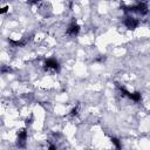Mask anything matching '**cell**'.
Returning a JSON list of instances; mask_svg holds the SVG:
<instances>
[{
  "instance_id": "obj_5",
  "label": "cell",
  "mask_w": 150,
  "mask_h": 150,
  "mask_svg": "<svg viewBox=\"0 0 150 150\" xmlns=\"http://www.w3.org/2000/svg\"><path fill=\"white\" fill-rule=\"evenodd\" d=\"M111 142H112V144L115 145V148H116V150H120V149H121V143H120V141H118L117 138H115V137H112V138H111Z\"/></svg>"
},
{
  "instance_id": "obj_2",
  "label": "cell",
  "mask_w": 150,
  "mask_h": 150,
  "mask_svg": "<svg viewBox=\"0 0 150 150\" xmlns=\"http://www.w3.org/2000/svg\"><path fill=\"white\" fill-rule=\"evenodd\" d=\"M45 69L46 70H54V71H59L60 69V64L56 60L54 59H48L46 62H45Z\"/></svg>"
},
{
  "instance_id": "obj_1",
  "label": "cell",
  "mask_w": 150,
  "mask_h": 150,
  "mask_svg": "<svg viewBox=\"0 0 150 150\" xmlns=\"http://www.w3.org/2000/svg\"><path fill=\"white\" fill-rule=\"evenodd\" d=\"M26 141H27V131L25 129L19 130L18 135H16V145L19 148H25L26 146Z\"/></svg>"
},
{
  "instance_id": "obj_4",
  "label": "cell",
  "mask_w": 150,
  "mask_h": 150,
  "mask_svg": "<svg viewBox=\"0 0 150 150\" xmlns=\"http://www.w3.org/2000/svg\"><path fill=\"white\" fill-rule=\"evenodd\" d=\"M124 25H125L127 28H129V29H135V28H137V26H138V20H137L136 18L128 16V18L125 19V21H124Z\"/></svg>"
},
{
  "instance_id": "obj_7",
  "label": "cell",
  "mask_w": 150,
  "mask_h": 150,
  "mask_svg": "<svg viewBox=\"0 0 150 150\" xmlns=\"http://www.w3.org/2000/svg\"><path fill=\"white\" fill-rule=\"evenodd\" d=\"M77 114H79V107L73 108V109H71V111H70V116H76Z\"/></svg>"
},
{
  "instance_id": "obj_6",
  "label": "cell",
  "mask_w": 150,
  "mask_h": 150,
  "mask_svg": "<svg viewBox=\"0 0 150 150\" xmlns=\"http://www.w3.org/2000/svg\"><path fill=\"white\" fill-rule=\"evenodd\" d=\"M45 150H56V145L53 142H48L46 148H45Z\"/></svg>"
},
{
  "instance_id": "obj_3",
  "label": "cell",
  "mask_w": 150,
  "mask_h": 150,
  "mask_svg": "<svg viewBox=\"0 0 150 150\" xmlns=\"http://www.w3.org/2000/svg\"><path fill=\"white\" fill-rule=\"evenodd\" d=\"M80 32V26L76 22H71L67 28V34L70 36H76Z\"/></svg>"
}]
</instances>
